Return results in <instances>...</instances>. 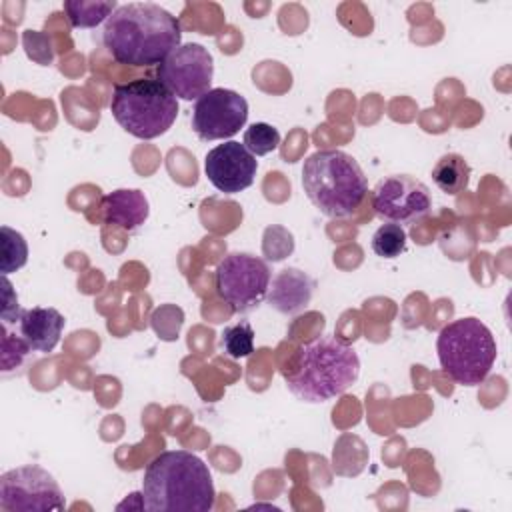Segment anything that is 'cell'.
Instances as JSON below:
<instances>
[{
    "instance_id": "obj_1",
    "label": "cell",
    "mask_w": 512,
    "mask_h": 512,
    "mask_svg": "<svg viewBox=\"0 0 512 512\" xmlns=\"http://www.w3.org/2000/svg\"><path fill=\"white\" fill-rule=\"evenodd\" d=\"M180 42V20L154 2L118 6L102 30V44L110 56L136 68L162 64Z\"/></svg>"
},
{
    "instance_id": "obj_2",
    "label": "cell",
    "mask_w": 512,
    "mask_h": 512,
    "mask_svg": "<svg viewBox=\"0 0 512 512\" xmlns=\"http://www.w3.org/2000/svg\"><path fill=\"white\" fill-rule=\"evenodd\" d=\"M142 500L148 512H208L216 490L208 464L188 450L160 452L144 470Z\"/></svg>"
},
{
    "instance_id": "obj_3",
    "label": "cell",
    "mask_w": 512,
    "mask_h": 512,
    "mask_svg": "<svg viewBox=\"0 0 512 512\" xmlns=\"http://www.w3.org/2000/svg\"><path fill=\"white\" fill-rule=\"evenodd\" d=\"M360 376V358L336 336H318L302 344L284 370L288 390L302 402L320 404L344 394Z\"/></svg>"
},
{
    "instance_id": "obj_4",
    "label": "cell",
    "mask_w": 512,
    "mask_h": 512,
    "mask_svg": "<svg viewBox=\"0 0 512 512\" xmlns=\"http://www.w3.org/2000/svg\"><path fill=\"white\" fill-rule=\"evenodd\" d=\"M302 186L308 200L330 218L352 216L368 194V178L344 150H318L304 160Z\"/></svg>"
},
{
    "instance_id": "obj_5",
    "label": "cell",
    "mask_w": 512,
    "mask_h": 512,
    "mask_svg": "<svg viewBox=\"0 0 512 512\" xmlns=\"http://www.w3.org/2000/svg\"><path fill=\"white\" fill-rule=\"evenodd\" d=\"M440 368L460 386H476L486 380L496 362V340L490 328L474 316L446 324L436 340Z\"/></svg>"
},
{
    "instance_id": "obj_6",
    "label": "cell",
    "mask_w": 512,
    "mask_h": 512,
    "mask_svg": "<svg viewBox=\"0 0 512 512\" xmlns=\"http://www.w3.org/2000/svg\"><path fill=\"white\" fill-rule=\"evenodd\" d=\"M110 112L128 134L152 140L176 122L178 98L160 80L136 78L114 86Z\"/></svg>"
},
{
    "instance_id": "obj_7",
    "label": "cell",
    "mask_w": 512,
    "mask_h": 512,
    "mask_svg": "<svg viewBox=\"0 0 512 512\" xmlns=\"http://www.w3.org/2000/svg\"><path fill=\"white\" fill-rule=\"evenodd\" d=\"M214 286L232 312H250L260 306L268 294V264L248 252H230L216 266Z\"/></svg>"
},
{
    "instance_id": "obj_8",
    "label": "cell",
    "mask_w": 512,
    "mask_h": 512,
    "mask_svg": "<svg viewBox=\"0 0 512 512\" xmlns=\"http://www.w3.org/2000/svg\"><path fill=\"white\" fill-rule=\"evenodd\" d=\"M0 508L6 512L64 510V494L54 476L38 464H24L0 476Z\"/></svg>"
},
{
    "instance_id": "obj_9",
    "label": "cell",
    "mask_w": 512,
    "mask_h": 512,
    "mask_svg": "<svg viewBox=\"0 0 512 512\" xmlns=\"http://www.w3.org/2000/svg\"><path fill=\"white\" fill-rule=\"evenodd\" d=\"M158 80L182 100H198L210 90L214 76L212 54L196 42L180 44L158 64Z\"/></svg>"
},
{
    "instance_id": "obj_10",
    "label": "cell",
    "mask_w": 512,
    "mask_h": 512,
    "mask_svg": "<svg viewBox=\"0 0 512 512\" xmlns=\"http://www.w3.org/2000/svg\"><path fill=\"white\" fill-rule=\"evenodd\" d=\"M372 208L378 218L394 224H412L432 210L428 186L414 176L394 174L380 180L372 190Z\"/></svg>"
},
{
    "instance_id": "obj_11",
    "label": "cell",
    "mask_w": 512,
    "mask_h": 512,
    "mask_svg": "<svg viewBox=\"0 0 512 512\" xmlns=\"http://www.w3.org/2000/svg\"><path fill=\"white\" fill-rule=\"evenodd\" d=\"M248 120V102L234 90L210 88L192 110V128L200 140H224L240 132Z\"/></svg>"
},
{
    "instance_id": "obj_12",
    "label": "cell",
    "mask_w": 512,
    "mask_h": 512,
    "mask_svg": "<svg viewBox=\"0 0 512 512\" xmlns=\"http://www.w3.org/2000/svg\"><path fill=\"white\" fill-rule=\"evenodd\" d=\"M256 156L240 142L228 140L206 154L204 172L210 184L224 194H238L254 184Z\"/></svg>"
},
{
    "instance_id": "obj_13",
    "label": "cell",
    "mask_w": 512,
    "mask_h": 512,
    "mask_svg": "<svg viewBox=\"0 0 512 512\" xmlns=\"http://www.w3.org/2000/svg\"><path fill=\"white\" fill-rule=\"evenodd\" d=\"M314 288L316 282L306 272L298 268H284L272 278L266 298L280 314L294 316L310 304Z\"/></svg>"
},
{
    "instance_id": "obj_14",
    "label": "cell",
    "mask_w": 512,
    "mask_h": 512,
    "mask_svg": "<svg viewBox=\"0 0 512 512\" xmlns=\"http://www.w3.org/2000/svg\"><path fill=\"white\" fill-rule=\"evenodd\" d=\"M64 324L66 320L56 308H44V306L22 310V316L18 320L20 336L36 352H52L60 342Z\"/></svg>"
},
{
    "instance_id": "obj_15",
    "label": "cell",
    "mask_w": 512,
    "mask_h": 512,
    "mask_svg": "<svg viewBox=\"0 0 512 512\" xmlns=\"http://www.w3.org/2000/svg\"><path fill=\"white\" fill-rule=\"evenodd\" d=\"M148 214L150 204L136 188H118L102 198V218L110 226L132 232L146 222Z\"/></svg>"
},
{
    "instance_id": "obj_16",
    "label": "cell",
    "mask_w": 512,
    "mask_h": 512,
    "mask_svg": "<svg viewBox=\"0 0 512 512\" xmlns=\"http://www.w3.org/2000/svg\"><path fill=\"white\" fill-rule=\"evenodd\" d=\"M470 166L464 160V156L456 152H448L438 158V162L432 168V180L434 184L446 192V194H458L466 190L468 180H470Z\"/></svg>"
},
{
    "instance_id": "obj_17",
    "label": "cell",
    "mask_w": 512,
    "mask_h": 512,
    "mask_svg": "<svg viewBox=\"0 0 512 512\" xmlns=\"http://www.w3.org/2000/svg\"><path fill=\"white\" fill-rule=\"evenodd\" d=\"M118 8L116 0H66L64 12L72 28H96Z\"/></svg>"
},
{
    "instance_id": "obj_18",
    "label": "cell",
    "mask_w": 512,
    "mask_h": 512,
    "mask_svg": "<svg viewBox=\"0 0 512 512\" xmlns=\"http://www.w3.org/2000/svg\"><path fill=\"white\" fill-rule=\"evenodd\" d=\"M28 260V244L24 236L10 228L2 226L0 228V272L2 276L20 270Z\"/></svg>"
},
{
    "instance_id": "obj_19",
    "label": "cell",
    "mask_w": 512,
    "mask_h": 512,
    "mask_svg": "<svg viewBox=\"0 0 512 512\" xmlns=\"http://www.w3.org/2000/svg\"><path fill=\"white\" fill-rule=\"evenodd\" d=\"M220 346L230 358L238 360L250 356L254 352V328L246 320L226 326L220 338Z\"/></svg>"
},
{
    "instance_id": "obj_20",
    "label": "cell",
    "mask_w": 512,
    "mask_h": 512,
    "mask_svg": "<svg viewBox=\"0 0 512 512\" xmlns=\"http://www.w3.org/2000/svg\"><path fill=\"white\" fill-rule=\"evenodd\" d=\"M406 248V230L400 224L386 222L372 236V250L380 258H396Z\"/></svg>"
},
{
    "instance_id": "obj_21",
    "label": "cell",
    "mask_w": 512,
    "mask_h": 512,
    "mask_svg": "<svg viewBox=\"0 0 512 512\" xmlns=\"http://www.w3.org/2000/svg\"><path fill=\"white\" fill-rule=\"evenodd\" d=\"M254 156H266L280 146V132L266 122H254L244 132L242 142Z\"/></svg>"
},
{
    "instance_id": "obj_22",
    "label": "cell",
    "mask_w": 512,
    "mask_h": 512,
    "mask_svg": "<svg viewBox=\"0 0 512 512\" xmlns=\"http://www.w3.org/2000/svg\"><path fill=\"white\" fill-rule=\"evenodd\" d=\"M22 44H24V50H26L28 58H32L34 62H38V64H42V66L52 64V60H54V48H52L50 38H48L44 32H38V30H24V34H22Z\"/></svg>"
},
{
    "instance_id": "obj_23",
    "label": "cell",
    "mask_w": 512,
    "mask_h": 512,
    "mask_svg": "<svg viewBox=\"0 0 512 512\" xmlns=\"http://www.w3.org/2000/svg\"><path fill=\"white\" fill-rule=\"evenodd\" d=\"M2 284H4V296H2V324H10V322H18L22 316V310L18 306V298L12 290V284L6 276H2Z\"/></svg>"
}]
</instances>
